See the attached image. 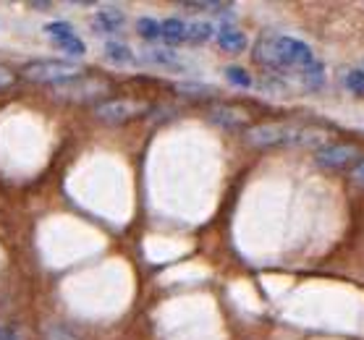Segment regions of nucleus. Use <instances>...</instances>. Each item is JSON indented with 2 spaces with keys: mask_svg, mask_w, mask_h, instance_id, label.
<instances>
[{
  "mask_svg": "<svg viewBox=\"0 0 364 340\" xmlns=\"http://www.w3.org/2000/svg\"><path fill=\"white\" fill-rule=\"evenodd\" d=\"M255 60L259 66L275 68V71L299 68L301 74L312 71L320 63L306 42L296 40V37H286V34H262L255 42Z\"/></svg>",
  "mask_w": 364,
  "mask_h": 340,
  "instance_id": "1",
  "label": "nucleus"
},
{
  "mask_svg": "<svg viewBox=\"0 0 364 340\" xmlns=\"http://www.w3.org/2000/svg\"><path fill=\"white\" fill-rule=\"evenodd\" d=\"M325 139V131L299 124H257L244 131V141L257 150L267 147H306Z\"/></svg>",
  "mask_w": 364,
  "mask_h": 340,
  "instance_id": "2",
  "label": "nucleus"
},
{
  "mask_svg": "<svg viewBox=\"0 0 364 340\" xmlns=\"http://www.w3.org/2000/svg\"><path fill=\"white\" fill-rule=\"evenodd\" d=\"M82 74V66L74 63V60H34V63H26L21 68V76L32 84H68L79 79Z\"/></svg>",
  "mask_w": 364,
  "mask_h": 340,
  "instance_id": "3",
  "label": "nucleus"
},
{
  "mask_svg": "<svg viewBox=\"0 0 364 340\" xmlns=\"http://www.w3.org/2000/svg\"><path fill=\"white\" fill-rule=\"evenodd\" d=\"M364 160V152L359 144L351 141H331L315 152V165L323 170H343V168H356Z\"/></svg>",
  "mask_w": 364,
  "mask_h": 340,
  "instance_id": "4",
  "label": "nucleus"
},
{
  "mask_svg": "<svg viewBox=\"0 0 364 340\" xmlns=\"http://www.w3.org/2000/svg\"><path fill=\"white\" fill-rule=\"evenodd\" d=\"M144 110H147V102L132 100V97H118V100H102L100 105H95V116H97L102 124L118 126V124H126V121L141 116Z\"/></svg>",
  "mask_w": 364,
  "mask_h": 340,
  "instance_id": "5",
  "label": "nucleus"
},
{
  "mask_svg": "<svg viewBox=\"0 0 364 340\" xmlns=\"http://www.w3.org/2000/svg\"><path fill=\"white\" fill-rule=\"evenodd\" d=\"M108 92L110 87L100 79H74V82L55 87V97L68 102H95L100 97H105Z\"/></svg>",
  "mask_w": 364,
  "mask_h": 340,
  "instance_id": "6",
  "label": "nucleus"
},
{
  "mask_svg": "<svg viewBox=\"0 0 364 340\" xmlns=\"http://www.w3.org/2000/svg\"><path fill=\"white\" fill-rule=\"evenodd\" d=\"M207 118L220 128H244V126L252 124L249 110L239 108V105H213Z\"/></svg>",
  "mask_w": 364,
  "mask_h": 340,
  "instance_id": "7",
  "label": "nucleus"
},
{
  "mask_svg": "<svg viewBox=\"0 0 364 340\" xmlns=\"http://www.w3.org/2000/svg\"><path fill=\"white\" fill-rule=\"evenodd\" d=\"M45 29L53 34V42H55L58 48H63L66 53H71V55H84V53H87V45L79 40V34H76L74 29H71V24H66V21H50Z\"/></svg>",
  "mask_w": 364,
  "mask_h": 340,
  "instance_id": "8",
  "label": "nucleus"
},
{
  "mask_svg": "<svg viewBox=\"0 0 364 340\" xmlns=\"http://www.w3.org/2000/svg\"><path fill=\"white\" fill-rule=\"evenodd\" d=\"M218 48L223 53H228V55H239V53H244L247 50V45H249V40H247V34L241 32V29H236V26H223L220 32H218Z\"/></svg>",
  "mask_w": 364,
  "mask_h": 340,
  "instance_id": "9",
  "label": "nucleus"
},
{
  "mask_svg": "<svg viewBox=\"0 0 364 340\" xmlns=\"http://www.w3.org/2000/svg\"><path fill=\"white\" fill-rule=\"evenodd\" d=\"M102 53H105V58L110 63H118V66H132L134 63V50L121 40H105Z\"/></svg>",
  "mask_w": 364,
  "mask_h": 340,
  "instance_id": "10",
  "label": "nucleus"
},
{
  "mask_svg": "<svg viewBox=\"0 0 364 340\" xmlns=\"http://www.w3.org/2000/svg\"><path fill=\"white\" fill-rule=\"evenodd\" d=\"M186 29H189V24L183 18H166L163 21V42L166 45H181V42H186Z\"/></svg>",
  "mask_w": 364,
  "mask_h": 340,
  "instance_id": "11",
  "label": "nucleus"
},
{
  "mask_svg": "<svg viewBox=\"0 0 364 340\" xmlns=\"http://www.w3.org/2000/svg\"><path fill=\"white\" fill-rule=\"evenodd\" d=\"M124 26H126V18L121 11L105 9L95 16V29H100V32H118V29H124Z\"/></svg>",
  "mask_w": 364,
  "mask_h": 340,
  "instance_id": "12",
  "label": "nucleus"
},
{
  "mask_svg": "<svg viewBox=\"0 0 364 340\" xmlns=\"http://www.w3.org/2000/svg\"><path fill=\"white\" fill-rule=\"evenodd\" d=\"M144 58H147L149 63H155V66H166V68L181 66V58H178L176 50H171V48H149V50H144Z\"/></svg>",
  "mask_w": 364,
  "mask_h": 340,
  "instance_id": "13",
  "label": "nucleus"
},
{
  "mask_svg": "<svg viewBox=\"0 0 364 340\" xmlns=\"http://www.w3.org/2000/svg\"><path fill=\"white\" fill-rule=\"evenodd\" d=\"M213 37H215V26L210 21H191L189 29H186V42L189 45H205Z\"/></svg>",
  "mask_w": 364,
  "mask_h": 340,
  "instance_id": "14",
  "label": "nucleus"
},
{
  "mask_svg": "<svg viewBox=\"0 0 364 340\" xmlns=\"http://www.w3.org/2000/svg\"><path fill=\"white\" fill-rule=\"evenodd\" d=\"M136 32H139L141 40H149V42H158L163 40V21L152 16H141L136 21Z\"/></svg>",
  "mask_w": 364,
  "mask_h": 340,
  "instance_id": "15",
  "label": "nucleus"
},
{
  "mask_svg": "<svg viewBox=\"0 0 364 340\" xmlns=\"http://www.w3.org/2000/svg\"><path fill=\"white\" fill-rule=\"evenodd\" d=\"M343 87H346L354 97H364V68H351V71H346Z\"/></svg>",
  "mask_w": 364,
  "mask_h": 340,
  "instance_id": "16",
  "label": "nucleus"
},
{
  "mask_svg": "<svg viewBox=\"0 0 364 340\" xmlns=\"http://www.w3.org/2000/svg\"><path fill=\"white\" fill-rule=\"evenodd\" d=\"M223 74H225V79H228V82L236 84V87H241V89H249V87L255 84L252 74H249L247 68H241V66H228Z\"/></svg>",
  "mask_w": 364,
  "mask_h": 340,
  "instance_id": "17",
  "label": "nucleus"
},
{
  "mask_svg": "<svg viewBox=\"0 0 364 340\" xmlns=\"http://www.w3.org/2000/svg\"><path fill=\"white\" fill-rule=\"evenodd\" d=\"M176 89L181 92V94H194V97H199V94H213V89H210V87H202V84H189V82L176 84Z\"/></svg>",
  "mask_w": 364,
  "mask_h": 340,
  "instance_id": "18",
  "label": "nucleus"
},
{
  "mask_svg": "<svg viewBox=\"0 0 364 340\" xmlns=\"http://www.w3.org/2000/svg\"><path fill=\"white\" fill-rule=\"evenodd\" d=\"M14 82H16V74H14L9 66H3V63H0V89H9Z\"/></svg>",
  "mask_w": 364,
  "mask_h": 340,
  "instance_id": "19",
  "label": "nucleus"
},
{
  "mask_svg": "<svg viewBox=\"0 0 364 340\" xmlns=\"http://www.w3.org/2000/svg\"><path fill=\"white\" fill-rule=\"evenodd\" d=\"M48 338H50V340H76L74 335H71V332H68L66 327H60V324H55V327H50Z\"/></svg>",
  "mask_w": 364,
  "mask_h": 340,
  "instance_id": "20",
  "label": "nucleus"
},
{
  "mask_svg": "<svg viewBox=\"0 0 364 340\" xmlns=\"http://www.w3.org/2000/svg\"><path fill=\"white\" fill-rule=\"evenodd\" d=\"M351 183L359 186V189H364V160L356 168H351Z\"/></svg>",
  "mask_w": 364,
  "mask_h": 340,
  "instance_id": "21",
  "label": "nucleus"
},
{
  "mask_svg": "<svg viewBox=\"0 0 364 340\" xmlns=\"http://www.w3.org/2000/svg\"><path fill=\"white\" fill-rule=\"evenodd\" d=\"M0 340H18V335L11 330V327H3V324H0Z\"/></svg>",
  "mask_w": 364,
  "mask_h": 340,
  "instance_id": "22",
  "label": "nucleus"
}]
</instances>
